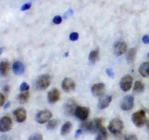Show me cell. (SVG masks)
<instances>
[{
    "instance_id": "cell-38",
    "label": "cell",
    "mask_w": 149,
    "mask_h": 140,
    "mask_svg": "<svg viewBox=\"0 0 149 140\" xmlns=\"http://www.w3.org/2000/svg\"><path fill=\"white\" fill-rule=\"evenodd\" d=\"M10 86L7 85H4V87H3V91L5 92V93H8L9 91H10Z\"/></svg>"
},
{
    "instance_id": "cell-12",
    "label": "cell",
    "mask_w": 149,
    "mask_h": 140,
    "mask_svg": "<svg viewBox=\"0 0 149 140\" xmlns=\"http://www.w3.org/2000/svg\"><path fill=\"white\" fill-rule=\"evenodd\" d=\"M13 114L15 117L16 120L18 123L24 122L27 118V113H26V111L24 108H17L14 111Z\"/></svg>"
},
{
    "instance_id": "cell-25",
    "label": "cell",
    "mask_w": 149,
    "mask_h": 140,
    "mask_svg": "<svg viewBox=\"0 0 149 140\" xmlns=\"http://www.w3.org/2000/svg\"><path fill=\"white\" fill-rule=\"evenodd\" d=\"M29 93L28 91H24L23 93H20V95L17 97V99H18L19 102L21 104H24L29 100Z\"/></svg>"
},
{
    "instance_id": "cell-17",
    "label": "cell",
    "mask_w": 149,
    "mask_h": 140,
    "mask_svg": "<svg viewBox=\"0 0 149 140\" xmlns=\"http://www.w3.org/2000/svg\"><path fill=\"white\" fill-rule=\"evenodd\" d=\"M112 101V97L111 96H106V97L100 99L98 103V108L100 109H103L107 108L110 105Z\"/></svg>"
},
{
    "instance_id": "cell-18",
    "label": "cell",
    "mask_w": 149,
    "mask_h": 140,
    "mask_svg": "<svg viewBox=\"0 0 149 140\" xmlns=\"http://www.w3.org/2000/svg\"><path fill=\"white\" fill-rule=\"evenodd\" d=\"M10 70V63L8 61H1L0 62V77H6Z\"/></svg>"
},
{
    "instance_id": "cell-23",
    "label": "cell",
    "mask_w": 149,
    "mask_h": 140,
    "mask_svg": "<svg viewBox=\"0 0 149 140\" xmlns=\"http://www.w3.org/2000/svg\"><path fill=\"white\" fill-rule=\"evenodd\" d=\"M137 53V49L136 48H131L127 52V60L128 62L131 63L133 62L134 60H135V56H136Z\"/></svg>"
},
{
    "instance_id": "cell-40",
    "label": "cell",
    "mask_w": 149,
    "mask_h": 140,
    "mask_svg": "<svg viewBox=\"0 0 149 140\" xmlns=\"http://www.w3.org/2000/svg\"><path fill=\"white\" fill-rule=\"evenodd\" d=\"M10 102H7V103L4 105V109H7V108L10 106Z\"/></svg>"
},
{
    "instance_id": "cell-31",
    "label": "cell",
    "mask_w": 149,
    "mask_h": 140,
    "mask_svg": "<svg viewBox=\"0 0 149 140\" xmlns=\"http://www.w3.org/2000/svg\"><path fill=\"white\" fill-rule=\"evenodd\" d=\"M31 3L30 2L26 3V4H24L23 5L21 6V7H20V10H21V11H26V10H29V9L31 8Z\"/></svg>"
},
{
    "instance_id": "cell-1",
    "label": "cell",
    "mask_w": 149,
    "mask_h": 140,
    "mask_svg": "<svg viewBox=\"0 0 149 140\" xmlns=\"http://www.w3.org/2000/svg\"><path fill=\"white\" fill-rule=\"evenodd\" d=\"M101 118H96L93 121H88V122L83 123L81 125V129L86 131L90 132H98L99 130L103 127Z\"/></svg>"
},
{
    "instance_id": "cell-19",
    "label": "cell",
    "mask_w": 149,
    "mask_h": 140,
    "mask_svg": "<svg viewBox=\"0 0 149 140\" xmlns=\"http://www.w3.org/2000/svg\"><path fill=\"white\" fill-rule=\"evenodd\" d=\"M139 73L143 77H149V62H144L140 66Z\"/></svg>"
},
{
    "instance_id": "cell-43",
    "label": "cell",
    "mask_w": 149,
    "mask_h": 140,
    "mask_svg": "<svg viewBox=\"0 0 149 140\" xmlns=\"http://www.w3.org/2000/svg\"><path fill=\"white\" fill-rule=\"evenodd\" d=\"M148 58H149V52H148Z\"/></svg>"
},
{
    "instance_id": "cell-3",
    "label": "cell",
    "mask_w": 149,
    "mask_h": 140,
    "mask_svg": "<svg viewBox=\"0 0 149 140\" xmlns=\"http://www.w3.org/2000/svg\"><path fill=\"white\" fill-rule=\"evenodd\" d=\"M124 128V123L119 118L113 119L109 125V130L113 134H119L122 131Z\"/></svg>"
},
{
    "instance_id": "cell-32",
    "label": "cell",
    "mask_w": 149,
    "mask_h": 140,
    "mask_svg": "<svg viewBox=\"0 0 149 140\" xmlns=\"http://www.w3.org/2000/svg\"><path fill=\"white\" fill-rule=\"evenodd\" d=\"M74 14V10H72V9H69V10H67L66 12L65 13V14H64L63 15V18H68V17H70V16H71L72 15Z\"/></svg>"
},
{
    "instance_id": "cell-34",
    "label": "cell",
    "mask_w": 149,
    "mask_h": 140,
    "mask_svg": "<svg viewBox=\"0 0 149 140\" xmlns=\"http://www.w3.org/2000/svg\"><path fill=\"white\" fill-rule=\"evenodd\" d=\"M106 74H107V75L109 76V77H110L111 78H113L115 76L114 71H113L111 69H106Z\"/></svg>"
},
{
    "instance_id": "cell-8",
    "label": "cell",
    "mask_w": 149,
    "mask_h": 140,
    "mask_svg": "<svg viewBox=\"0 0 149 140\" xmlns=\"http://www.w3.org/2000/svg\"><path fill=\"white\" fill-rule=\"evenodd\" d=\"M134 97L131 95H127L124 97L121 104V108L125 111H130L133 108Z\"/></svg>"
},
{
    "instance_id": "cell-9",
    "label": "cell",
    "mask_w": 149,
    "mask_h": 140,
    "mask_svg": "<svg viewBox=\"0 0 149 140\" xmlns=\"http://www.w3.org/2000/svg\"><path fill=\"white\" fill-rule=\"evenodd\" d=\"M132 85V77L130 74L124 76L120 80V87L122 90L127 92L130 90Z\"/></svg>"
},
{
    "instance_id": "cell-41",
    "label": "cell",
    "mask_w": 149,
    "mask_h": 140,
    "mask_svg": "<svg viewBox=\"0 0 149 140\" xmlns=\"http://www.w3.org/2000/svg\"><path fill=\"white\" fill-rule=\"evenodd\" d=\"M4 48H0V55H1V54H2V52H4Z\"/></svg>"
},
{
    "instance_id": "cell-2",
    "label": "cell",
    "mask_w": 149,
    "mask_h": 140,
    "mask_svg": "<svg viewBox=\"0 0 149 140\" xmlns=\"http://www.w3.org/2000/svg\"><path fill=\"white\" fill-rule=\"evenodd\" d=\"M132 120L136 126L142 127L146 123V115L145 111L141 109L132 114Z\"/></svg>"
},
{
    "instance_id": "cell-39",
    "label": "cell",
    "mask_w": 149,
    "mask_h": 140,
    "mask_svg": "<svg viewBox=\"0 0 149 140\" xmlns=\"http://www.w3.org/2000/svg\"><path fill=\"white\" fill-rule=\"evenodd\" d=\"M0 140H9V138L7 136H1V138H0Z\"/></svg>"
},
{
    "instance_id": "cell-6",
    "label": "cell",
    "mask_w": 149,
    "mask_h": 140,
    "mask_svg": "<svg viewBox=\"0 0 149 140\" xmlns=\"http://www.w3.org/2000/svg\"><path fill=\"white\" fill-rule=\"evenodd\" d=\"M13 127V120L8 116H4L0 119V132H7Z\"/></svg>"
},
{
    "instance_id": "cell-7",
    "label": "cell",
    "mask_w": 149,
    "mask_h": 140,
    "mask_svg": "<svg viewBox=\"0 0 149 140\" xmlns=\"http://www.w3.org/2000/svg\"><path fill=\"white\" fill-rule=\"evenodd\" d=\"M52 118V113L49 110H42L38 112L36 115V122L40 124H44L49 120Z\"/></svg>"
},
{
    "instance_id": "cell-30",
    "label": "cell",
    "mask_w": 149,
    "mask_h": 140,
    "mask_svg": "<svg viewBox=\"0 0 149 140\" xmlns=\"http://www.w3.org/2000/svg\"><path fill=\"white\" fill-rule=\"evenodd\" d=\"M69 39L71 41H77L79 39V34L77 32H72L70 34Z\"/></svg>"
},
{
    "instance_id": "cell-24",
    "label": "cell",
    "mask_w": 149,
    "mask_h": 140,
    "mask_svg": "<svg viewBox=\"0 0 149 140\" xmlns=\"http://www.w3.org/2000/svg\"><path fill=\"white\" fill-rule=\"evenodd\" d=\"M99 58V50H93L89 55V60L90 62L95 63L97 61V60Z\"/></svg>"
},
{
    "instance_id": "cell-5",
    "label": "cell",
    "mask_w": 149,
    "mask_h": 140,
    "mask_svg": "<svg viewBox=\"0 0 149 140\" xmlns=\"http://www.w3.org/2000/svg\"><path fill=\"white\" fill-rule=\"evenodd\" d=\"M74 115L81 120H85L87 119L90 114V110L87 107L81 106H77L75 110H74Z\"/></svg>"
},
{
    "instance_id": "cell-14",
    "label": "cell",
    "mask_w": 149,
    "mask_h": 140,
    "mask_svg": "<svg viewBox=\"0 0 149 140\" xmlns=\"http://www.w3.org/2000/svg\"><path fill=\"white\" fill-rule=\"evenodd\" d=\"M60 96H61V93H60L59 90H58L56 88L52 89L50 91H49V93L47 94L48 101H49V102L50 104L55 103L58 101H59Z\"/></svg>"
},
{
    "instance_id": "cell-37",
    "label": "cell",
    "mask_w": 149,
    "mask_h": 140,
    "mask_svg": "<svg viewBox=\"0 0 149 140\" xmlns=\"http://www.w3.org/2000/svg\"><path fill=\"white\" fill-rule=\"evenodd\" d=\"M82 134V129L80 128V129H78L77 131H76V134H75V137L76 138H79L80 136Z\"/></svg>"
},
{
    "instance_id": "cell-36",
    "label": "cell",
    "mask_w": 149,
    "mask_h": 140,
    "mask_svg": "<svg viewBox=\"0 0 149 140\" xmlns=\"http://www.w3.org/2000/svg\"><path fill=\"white\" fill-rule=\"evenodd\" d=\"M142 41L143 43L149 44V35H144L142 38Z\"/></svg>"
},
{
    "instance_id": "cell-26",
    "label": "cell",
    "mask_w": 149,
    "mask_h": 140,
    "mask_svg": "<svg viewBox=\"0 0 149 140\" xmlns=\"http://www.w3.org/2000/svg\"><path fill=\"white\" fill-rule=\"evenodd\" d=\"M58 125V120H52L48 122L47 125V128L48 130H53L55 129Z\"/></svg>"
},
{
    "instance_id": "cell-11",
    "label": "cell",
    "mask_w": 149,
    "mask_h": 140,
    "mask_svg": "<svg viewBox=\"0 0 149 140\" xmlns=\"http://www.w3.org/2000/svg\"><path fill=\"white\" fill-rule=\"evenodd\" d=\"M106 87L103 83H96L92 87V93L95 97L103 96L105 93Z\"/></svg>"
},
{
    "instance_id": "cell-28",
    "label": "cell",
    "mask_w": 149,
    "mask_h": 140,
    "mask_svg": "<svg viewBox=\"0 0 149 140\" xmlns=\"http://www.w3.org/2000/svg\"><path fill=\"white\" fill-rule=\"evenodd\" d=\"M20 89L22 92L28 91V90H29V85H28L27 83H26V82H23V83H22L21 85H20Z\"/></svg>"
},
{
    "instance_id": "cell-27",
    "label": "cell",
    "mask_w": 149,
    "mask_h": 140,
    "mask_svg": "<svg viewBox=\"0 0 149 140\" xmlns=\"http://www.w3.org/2000/svg\"><path fill=\"white\" fill-rule=\"evenodd\" d=\"M28 140H43V137L41 134H34L31 136Z\"/></svg>"
},
{
    "instance_id": "cell-35",
    "label": "cell",
    "mask_w": 149,
    "mask_h": 140,
    "mask_svg": "<svg viewBox=\"0 0 149 140\" xmlns=\"http://www.w3.org/2000/svg\"><path fill=\"white\" fill-rule=\"evenodd\" d=\"M4 102H5V96H4V94L0 93V107L1 106H3V104H4Z\"/></svg>"
},
{
    "instance_id": "cell-33",
    "label": "cell",
    "mask_w": 149,
    "mask_h": 140,
    "mask_svg": "<svg viewBox=\"0 0 149 140\" xmlns=\"http://www.w3.org/2000/svg\"><path fill=\"white\" fill-rule=\"evenodd\" d=\"M125 140H138V137L135 134H130L125 136Z\"/></svg>"
},
{
    "instance_id": "cell-21",
    "label": "cell",
    "mask_w": 149,
    "mask_h": 140,
    "mask_svg": "<svg viewBox=\"0 0 149 140\" xmlns=\"http://www.w3.org/2000/svg\"><path fill=\"white\" fill-rule=\"evenodd\" d=\"M72 129V124L71 122H66L63 125L61 130V134L62 136L67 135Z\"/></svg>"
},
{
    "instance_id": "cell-22",
    "label": "cell",
    "mask_w": 149,
    "mask_h": 140,
    "mask_svg": "<svg viewBox=\"0 0 149 140\" xmlns=\"http://www.w3.org/2000/svg\"><path fill=\"white\" fill-rule=\"evenodd\" d=\"M108 134L105 127H102L98 131V135L96 137L95 140H107Z\"/></svg>"
},
{
    "instance_id": "cell-42",
    "label": "cell",
    "mask_w": 149,
    "mask_h": 140,
    "mask_svg": "<svg viewBox=\"0 0 149 140\" xmlns=\"http://www.w3.org/2000/svg\"><path fill=\"white\" fill-rule=\"evenodd\" d=\"M146 125H147V128L149 129V120H148L146 121Z\"/></svg>"
},
{
    "instance_id": "cell-4",
    "label": "cell",
    "mask_w": 149,
    "mask_h": 140,
    "mask_svg": "<svg viewBox=\"0 0 149 140\" xmlns=\"http://www.w3.org/2000/svg\"><path fill=\"white\" fill-rule=\"evenodd\" d=\"M51 79L49 74H42L36 82V87L38 90H43L47 88L50 85Z\"/></svg>"
},
{
    "instance_id": "cell-15",
    "label": "cell",
    "mask_w": 149,
    "mask_h": 140,
    "mask_svg": "<svg viewBox=\"0 0 149 140\" xmlns=\"http://www.w3.org/2000/svg\"><path fill=\"white\" fill-rule=\"evenodd\" d=\"M13 70L15 74L21 75L25 71V66L21 61H16L13 64Z\"/></svg>"
},
{
    "instance_id": "cell-16",
    "label": "cell",
    "mask_w": 149,
    "mask_h": 140,
    "mask_svg": "<svg viewBox=\"0 0 149 140\" xmlns=\"http://www.w3.org/2000/svg\"><path fill=\"white\" fill-rule=\"evenodd\" d=\"M76 107V103L73 99H69L64 106V109H65V112L68 115H71L74 113V110H75Z\"/></svg>"
},
{
    "instance_id": "cell-20",
    "label": "cell",
    "mask_w": 149,
    "mask_h": 140,
    "mask_svg": "<svg viewBox=\"0 0 149 140\" xmlns=\"http://www.w3.org/2000/svg\"><path fill=\"white\" fill-rule=\"evenodd\" d=\"M145 89V86L144 84L140 80H138L135 83L133 87V91L136 93H141L144 91Z\"/></svg>"
},
{
    "instance_id": "cell-29",
    "label": "cell",
    "mask_w": 149,
    "mask_h": 140,
    "mask_svg": "<svg viewBox=\"0 0 149 140\" xmlns=\"http://www.w3.org/2000/svg\"><path fill=\"white\" fill-rule=\"evenodd\" d=\"M62 20H63L62 17H61V16H60V15L55 16V17L53 18V19H52V22H53L55 24H57V25L61 23Z\"/></svg>"
},
{
    "instance_id": "cell-13",
    "label": "cell",
    "mask_w": 149,
    "mask_h": 140,
    "mask_svg": "<svg viewBox=\"0 0 149 140\" xmlns=\"http://www.w3.org/2000/svg\"><path fill=\"white\" fill-rule=\"evenodd\" d=\"M75 88H76L75 83H74V81L71 78L66 77V78H65L63 80L62 88L66 92L71 91V90H74Z\"/></svg>"
},
{
    "instance_id": "cell-10",
    "label": "cell",
    "mask_w": 149,
    "mask_h": 140,
    "mask_svg": "<svg viewBox=\"0 0 149 140\" xmlns=\"http://www.w3.org/2000/svg\"><path fill=\"white\" fill-rule=\"evenodd\" d=\"M127 50V45L125 42L120 41V42H116L113 47V52L117 56L125 54Z\"/></svg>"
}]
</instances>
